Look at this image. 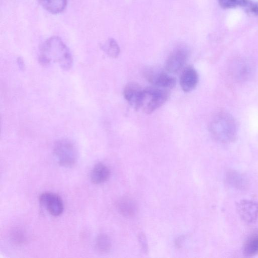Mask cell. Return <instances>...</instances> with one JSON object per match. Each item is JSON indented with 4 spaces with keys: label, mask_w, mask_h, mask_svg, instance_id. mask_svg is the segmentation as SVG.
Here are the masks:
<instances>
[{
    "label": "cell",
    "mask_w": 258,
    "mask_h": 258,
    "mask_svg": "<svg viewBox=\"0 0 258 258\" xmlns=\"http://www.w3.org/2000/svg\"><path fill=\"white\" fill-rule=\"evenodd\" d=\"M124 98L136 110L142 107L144 91L138 84L131 82L127 84L123 92Z\"/></svg>",
    "instance_id": "cell-8"
},
{
    "label": "cell",
    "mask_w": 258,
    "mask_h": 258,
    "mask_svg": "<svg viewBox=\"0 0 258 258\" xmlns=\"http://www.w3.org/2000/svg\"><path fill=\"white\" fill-rule=\"evenodd\" d=\"M53 154L58 164L63 167H71L77 161L76 147L71 141L67 139H62L55 143Z\"/></svg>",
    "instance_id": "cell-4"
},
{
    "label": "cell",
    "mask_w": 258,
    "mask_h": 258,
    "mask_svg": "<svg viewBox=\"0 0 258 258\" xmlns=\"http://www.w3.org/2000/svg\"><path fill=\"white\" fill-rule=\"evenodd\" d=\"M110 174L108 167L102 163L95 164L90 173V179L96 184L102 183L108 180Z\"/></svg>",
    "instance_id": "cell-13"
},
{
    "label": "cell",
    "mask_w": 258,
    "mask_h": 258,
    "mask_svg": "<svg viewBox=\"0 0 258 258\" xmlns=\"http://www.w3.org/2000/svg\"><path fill=\"white\" fill-rule=\"evenodd\" d=\"M139 241L141 244V246L144 250L147 251V241L145 235L143 234H140L139 237Z\"/></svg>",
    "instance_id": "cell-21"
},
{
    "label": "cell",
    "mask_w": 258,
    "mask_h": 258,
    "mask_svg": "<svg viewBox=\"0 0 258 258\" xmlns=\"http://www.w3.org/2000/svg\"><path fill=\"white\" fill-rule=\"evenodd\" d=\"M240 218L247 223L255 222L258 218V203L250 200H242L237 205Z\"/></svg>",
    "instance_id": "cell-9"
},
{
    "label": "cell",
    "mask_w": 258,
    "mask_h": 258,
    "mask_svg": "<svg viewBox=\"0 0 258 258\" xmlns=\"http://www.w3.org/2000/svg\"><path fill=\"white\" fill-rule=\"evenodd\" d=\"M95 246L100 252L106 253L111 249V240L107 235L101 234L96 239Z\"/></svg>",
    "instance_id": "cell-17"
},
{
    "label": "cell",
    "mask_w": 258,
    "mask_h": 258,
    "mask_svg": "<svg viewBox=\"0 0 258 258\" xmlns=\"http://www.w3.org/2000/svg\"><path fill=\"white\" fill-rule=\"evenodd\" d=\"M102 49L108 56L112 58L117 57L120 53L119 47L113 39L108 40L103 45Z\"/></svg>",
    "instance_id": "cell-18"
},
{
    "label": "cell",
    "mask_w": 258,
    "mask_h": 258,
    "mask_svg": "<svg viewBox=\"0 0 258 258\" xmlns=\"http://www.w3.org/2000/svg\"><path fill=\"white\" fill-rule=\"evenodd\" d=\"M42 7L52 14L62 12L67 3V0H39Z\"/></svg>",
    "instance_id": "cell-14"
},
{
    "label": "cell",
    "mask_w": 258,
    "mask_h": 258,
    "mask_svg": "<svg viewBox=\"0 0 258 258\" xmlns=\"http://www.w3.org/2000/svg\"><path fill=\"white\" fill-rule=\"evenodd\" d=\"M243 253L252 256L258 253V233L252 234L246 241L243 246Z\"/></svg>",
    "instance_id": "cell-16"
},
{
    "label": "cell",
    "mask_w": 258,
    "mask_h": 258,
    "mask_svg": "<svg viewBox=\"0 0 258 258\" xmlns=\"http://www.w3.org/2000/svg\"><path fill=\"white\" fill-rule=\"evenodd\" d=\"M142 107L143 111L150 114L162 106L168 100L170 93L168 89L156 86L145 89Z\"/></svg>",
    "instance_id": "cell-3"
},
{
    "label": "cell",
    "mask_w": 258,
    "mask_h": 258,
    "mask_svg": "<svg viewBox=\"0 0 258 258\" xmlns=\"http://www.w3.org/2000/svg\"><path fill=\"white\" fill-rule=\"evenodd\" d=\"M245 7H247L248 12L253 15H258V4H252L248 2Z\"/></svg>",
    "instance_id": "cell-20"
},
{
    "label": "cell",
    "mask_w": 258,
    "mask_h": 258,
    "mask_svg": "<svg viewBox=\"0 0 258 258\" xmlns=\"http://www.w3.org/2000/svg\"><path fill=\"white\" fill-rule=\"evenodd\" d=\"M147 79L154 86L169 89L175 87L176 83V79L162 71L154 70H148L145 73Z\"/></svg>",
    "instance_id": "cell-6"
},
{
    "label": "cell",
    "mask_w": 258,
    "mask_h": 258,
    "mask_svg": "<svg viewBox=\"0 0 258 258\" xmlns=\"http://www.w3.org/2000/svg\"><path fill=\"white\" fill-rule=\"evenodd\" d=\"M247 0H219V4L223 8H233L237 7H245Z\"/></svg>",
    "instance_id": "cell-19"
},
{
    "label": "cell",
    "mask_w": 258,
    "mask_h": 258,
    "mask_svg": "<svg viewBox=\"0 0 258 258\" xmlns=\"http://www.w3.org/2000/svg\"><path fill=\"white\" fill-rule=\"evenodd\" d=\"M230 71L233 77L237 81H246L252 75L253 65L246 60L236 62L231 65Z\"/></svg>",
    "instance_id": "cell-11"
},
{
    "label": "cell",
    "mask_w": 258,
    "mask_h": 258,
    "mask_svg": "<svg viewBox=\"0 0 258 258\" xmlns=\"http://www.w3.org/2000/svg\"><path fill=\"white\" fill-rule=\"evenodd\" d=\"M73 61L69 49L58 37L49 38L40 47L39 62L42 66H47L53 62L67 71L71 68Z\"/></svg>",
    "instance_id": "cell-1"
},
{
    "label": "cell",
    "mask_w": 258,
    "mask_h": 258,
    "mask_svg": "<svg viewBox=\"0 0 258 258\" xmlns=\"http://www.w3.org/2000/svg\"><path fill=\"white\" fill-rule=\"evenodd\" d=\"M17 62L20 69L23 70L25 68V64L23 59L21 57H18L17 59Z\"/></svg>",
    "instance_id": "cell-22"
},
{
    "label": "cell",
    "mask_w": 258,
    "mask_h": 258,
    "mask_svg": "<svg viewBox=\"0 0 258 258\" xmlns=\"http://www.w3.org/2000/svg\"><path fill=\"white\" fill-rule=\"evenodd\" d=\"M116 207L118 212L125 217L134 216L138 210L136 202L131 198L123 197L116 202Z\"/></svg>",
    "instance_id": "cell-12"
},
{
    "label": "cell",
    "mask_w": 258,
    "mask_h": 258,
    "mask_svg": "<svg viewBox=\"0 0 258 258\" xmlns=\"http://www.w3.org/2000/svg\"><path fill=\"white\" fill-rule=\"evenodd\" d=\"M199 82V75L192 66L186 67L182 71L180 76V85L183 91L189 92L193 90Z\"/></svg>",
    "instance_id": "cell-10"
},
{
    "label": "cell",
    "mask_w": 258,
    "mask_h": 258,
    "mask_svg": "<svg viewBox=\"0 0 258 258\" xmlns=\"http://www.w3.org/2000/svg\"><path fill=\"white\" fill-rule=\"evenodd\" d=\"M39 201L52 216H58L63 212V202L60 196L57 194L50 192H43L40 195Z\"/></svg>",
    "instance_id": "cell-5"
},
{
    "label": "cell",
    "mask_w": 258,
    "mask_h": 258,
    "mask_svg": "<svg viewBox=\"0 0 258 258\" xmlns=\"http://www.w3.org/2000/svg\"><path fill=\"white\" fill-rule=\"evenodd\" d=\"M188 56V50L183 47L176 49L168 57L165 64L166 70L174 74L180 71L186 63Z\"/></svg>",
    "instance_id": "cell-7"
},
{
    "label": "cell",
    "mask_w": 258,
    "mask_h": 258,
    "mask_svg": "<svg viewBox=\"0 0 258 258\" xmlns=\"http://www.w3.org/2000/svg\"><path fill=\"white\" fill-rule=\"evenodd\" d=\"M226 180L230 185L238 189H243L247 185L244 177L239 173L233 170L229 171L227 173Z\"/></svg>",
    "instance_id": "cell-15"
},
{
    "label": "cell",
    "mask_w": 258,
    "mask_h": 258,
    "mask_svg": "<svg viewBox=\"0 0 258 258\" xmlns=\"http://www.w3.org/2000/svg\"><path fill=\"white\" fill-rule=\"evenodd\" d=\"M209 131L213 138L217 142L230 143L234 141L237 137V122L229 113L220 111L211 119Z\"/></svg>",
    "instance_id": "cell-2"
}]
</instances>
